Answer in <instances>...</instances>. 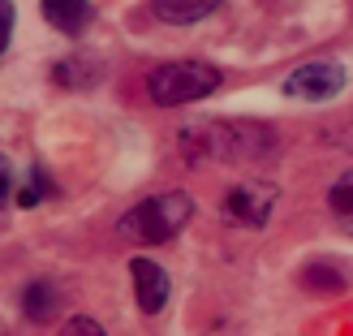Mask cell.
Returning a JSON list of instances; mask_svg holds the SVG:
<instances>
[{"mask_svg": "<svg viewBox=\"0 0 353 336\" xmlns=\"http://www.w3.org/2000/svg\"><path fill=\"white\" fill-rule=\"evenodd\" d=\"M194 216V199L185 190H168V194H155V199L134 203L125 216H121V237L130 241H143V246H164L172 241Z\"/></svg>", "mask_w": 353, "mask_h": 336, "instance_id": "cell-1", "label": "cell"}, {"mask_svg": "<svg viewBox=\"0 0 353 336\" xmlns=\"http://www.w3.org/2000/svg\"><path fill=\"white\" fill-rule=\"evenodd\" d=\"M220 69L211 61H168V65H155L147 74V99L155 108H181V103L194 99H207L211 91H220Z\"/></svg>", "mask_w": 353, "mask_h": 336, "instance_id": "cell-2", "label": "cell"}, {"mask_svg": "<svg viewBox=\"0 0 353 336\" xmlns=\"http://www.w3.org/2000/svg\"><path fill=\"white\" fill-rule=\"evenodd\" d=\"M345 82H349V74L341 61H310V65H297L280 82V91L289 99H302V103H327L345 91Z\"/></svg>", "mask_w": 353, "mask_h": 336, "instance_id": "cell-3", "label": "cell"}, {"mask_svg": "<svg viewBox=\"0 0 353 336\" xmlns=\"http://www.w3.org/2000/svg\"><path fill=\"white\" fill-rule=\"evenodd\" d=\"M276 199H280L276 186H268V181H241V186H233L224 194V211L237 224H245V228H268L272 211H276Z\"/></svg>", "mask_w": 353, "mask_h": 336, "instance_id": "cell-4", "label": "cell"}, {"mask_svg": "<svg viewBox=\"0 0 353 336\" xmlns=\"http://www.w3.org/2000/svg\"><path fill=\"white\" fill-rule=\"evenodd\" d=\"M130 276H134L138 310H143V315H160V310L168 306V297H172V280H168V272H164L155 259L134 255V259H130Z\"/></svg>", "mask_w": 353, "mask_h": 336, "instance_id": "cell-5", "label": "cell"}, {"mask_svg": "<svg viewBox=\"0 0 353 336\" xmlns=\"http://www.w3.org/2000/svg\"><path fill=\"white\" fill-rule=\"evenodd\" d=\"M99 78H103V57H95V52H69L48 69V82L57 91H74V95L99 86Z\"/></svg>", "mask_w": 353, "mask_h": 336, "instance_id": "cell-6", "label": "cell"}, {"mask_svg": "<svg viewBox=\"0 0 353 336\" xmlns=\"http://www.w3.org/2000/svg\"><path fill=\"white\" fill-rule=\"evenodd\" d=\"M39 13L57 34H65V39H78V34H86L95 22L91 0H39Z\"/></svg>", "mask_w": 353, "mask_h": 336, "instance_id": "cell-7", "label": "cell"}, {"mask_svg": "<svg viewBox=\"0 0 353 336\" xmlns=\"http://www.w3.org/2000/svg\"><path fill=\"white\" fill-rule=\"evenodd\" d=\"M17 306H22V315L30 324H52L61 315V306H65V297H61V289L52 285V280H30V285L22 289V297H17Z\"/></svg>", "mask_w": 353, "mask_h": 336, "instance_id": "cell-8", "label": "cell"}, {"mask_svg": "<svg viewBox=\"0 0 353 336\" xmlns=\"http://www.w3.org/2000/svg\"><path fill=\"white\" fill-rule=\"evenodd\" d=\"M297 285L306 293H314V297H341L349 289V276L341 272L336 259H310L302 268V276H297Z\"/></svg>", "mask_w": 353, "mask_h": 336, "instance_id": "cell-9", "label": "cell"}, {"mask_svg": "<svg viewBox=\"0 0 353 336\" xmlns=\"http://www.w3.org/2000/svg\"><path fill=\"white\" fill-rule=\"evenodd\" d=\"M220 5L224 0H151V13L168 26H194L203 17H211Z\"/></svg>", "mask_w": 353, "mask_h": 336, "instance_id": "cell-10", "label": "cell"}, {"mask_svg": "<svg viewBox=\"0 0 353 336\" xmlns=\"http://www.w3.org/2000/svg\"><path fill=\"white\" fill-rule=\"evenodd\" d=\"M327 211H332V220H336L341 228H349V233H353V168H345L336 181H332V190H327Z\"/></svg>", "mask_w": 353, "mask_h": 336, "instance_id": "cell-11", "label": "cell"}, {"mask_svg": "<svg viewBox=\"0 0 353 336\" xmlns=\"http://www.w3.org/2000/svg\"><path fill=\"white\" fill-rule=\"evenodd\" d=\"M48 194H57V181L43 172V164H30L26 181H17V190H13V203L17 207H39Z\"/></svg>", "mask_w": 353, "mask_h": 336, "instance_id": "cell-12", "label": "cell"}, {"mask_svg": "<svg viewBox=\"0 0 353 336\" xmlns=\"http://www.w3.org/2000/svg\"><path fill=\"white\" fill-rule=\"evenodd\" d=\"M57 336H108V332H103L99 319H91V315H69Z\"/></svg>", "mask_w": 353, "mask_h": 336, "instance_id": "cell-13", "label": "cell"}, {"mask_svg": "<svg viewBox=\"0 0 353 336\" xmlns=\"http://www.w3.org/2000/svg\"><path fill=\"white\" fill-rule=\"evenodd\" d=\"M13 22H17L13 0H0V57H5V48H9V39H13Z\"/></svg>", "mask_w": 353, "mask_h": 336, "instance_id": "cell-14", "label": "cell"}, {"mask_svg": "<svg viewBox=\"0 0 353 336\" xmlns=\"http://www.w3.org/2000/svg\"><path fill=\"white\" fill-rule=\"evenodd\" d=\"M13 203V160L0 151V207Z\"/></svg>", "mask_w": 353, "mask_h": 336, "instance_id": "cell-15", "label": "cell"}]
</instances>
